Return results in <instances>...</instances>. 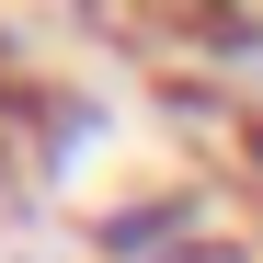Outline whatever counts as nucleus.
<instances>
[{
  "label": "nucleus",
  "mask_w": 263,
  "mask_h": 263,
  "mask_svg": "<svg viewBox=\"0 0 263 263\" xmlns=\"http://www.w3.org/2000/svg\"><path fill=\"white\" fill-rule=\"evenodd\" d=\"M92 252L103 263H229V252H217V195L149 183V195H126L115 217H92Z\"/></svg>",
  "instance_id": "nucleus-1"
}]
</instances>
